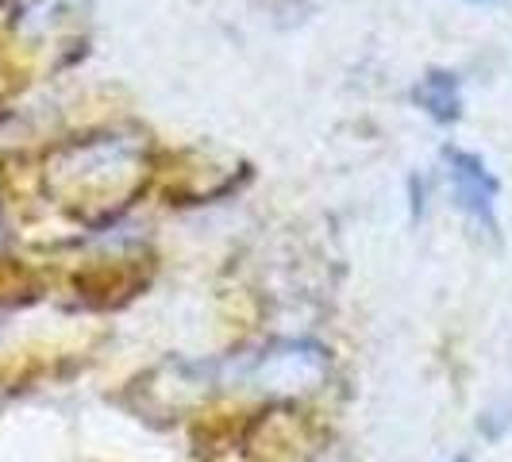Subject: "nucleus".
I'll return each instance as SVG.
<instances>
[{
  "mask_svg": "<svg viewBox=\"0 0 512 462\" xmlns=\"http://www.w3.org/2000/svg\"><path fill=\"white\" fill-rule=\"evenodd\" d=\"M143 181H147V158L139 139L97 135L70 147L58 162L62 193L77 212L93 220H108L120 208H128L131 197L143 189Z\"/></svg>",
  "mask_w": 512,
  "mask_h": 462,
  "instance_id": "nucleus-1",
  "label": "nucleus"
},
{
  "mask_svg": "<svg viewBox=\"0 0 512 462\" xmlns=\"http://www.w3.org/2000/svg\"><path fill=\"white\" fill-rule=\"evenodd\" d=\"M320 428L308 420L297 405H270L255 412L239 436H235V459L239 462H316L320 459Z\"/></svg>",
  "mask_w": 512,
  "mask_h": 462,
  "instance_id": "nucleus-2",
  "label": "nucleus"
},
{
  "mask_svg": "<svg viewBox=\"0 0 512 462\" xmlns=\"http://www.w3.org/2000/svg\"><path fill=\"white\" fill-rule=\"evenodd\" d=\"M235 382H247L274 393V397H297V393H312L328 378V355L316 343H274L270 351L239 359L228 366Z\"/></svg>",
  "mask_w": 512,
  "mask_h": 462,
  "instance_id": "nucleus-3",
  "label": "nucleus"
},
{
  "mask_svg": "<svg viewBox=\"0 0 512 462\" xmlns=\"http://www.w3.org/2000/svg\"><path fill=\"white\" fill-rule=\"evenodd\" d=\"M212 389H216V366L205 362H162L135 385L139 412L151 420H178L197 405H205Z\"/></svg>",
  "mask_w": 512,
  "mask_h": 462,
  "instance_id": "nucleus-4",
  "label": "nucleus"
},
{
  "mask_svg": "<svg viewBox=\"0 0 512 462\" xmlns=\"http://www.w3.org/2000/svg\"><path fill=\"white\" fill-rule=\"evenodd\" d=\"M443 162H447V178H451L459 208L478 228H486V235L497 239V228H501L497 224V193H501V185L489 174V166L478 154L462 151V147H443Z\"/></svg>",
  "mask_w": 512,
  "mask_h": 462,
  "instance_id": "nucleus-5",
  "label": "nucleus"
},
{
  "mask_svg": "<svg viewBox=\"0 0 512 462\" xmlns=\"http://www.w3.org/2000/svg\"><path fill=\"white\" fill-rule=\"evenodd\" d=\"M412 101L420 104L436 124H455L462 116L459 74H451V70H428V74L416 81Z\"/></svg>",
  "mask_w": 512,
  "mask_h": 462,
  "instance_id": "nucleus-6",
  "label": "nucleus"
},
{
  "mask_svg": "<svg viewBox=\"0 0 512 462\" xmlns=\"http://www.w3.org/2000/svg\"><path fill=\"white\" fill-rule=\"evenodd\" d=\"M451 462H470V459H466V455H455V459H451Z\"/></svg>",
  "mask_w": 512,
  "mask_h": 462,
  "instance_id": "nucleus-7",
  "label": "nucleus"
},
{
  "mask_svg": "<svg viewBox=\"0 0 512 462\" xmlns=\"http://www.w3.org/2000/svg\"><path fill=\"white\" fill-rule=\"evenodd\" d=\"M470 4H489V0H470Z\"/></svg>",
  "mask_w": 512,
  "mask_h": 462,
  "instance_id": "nucleus-8",
  "label": "nucleus"
}]
</instances>
